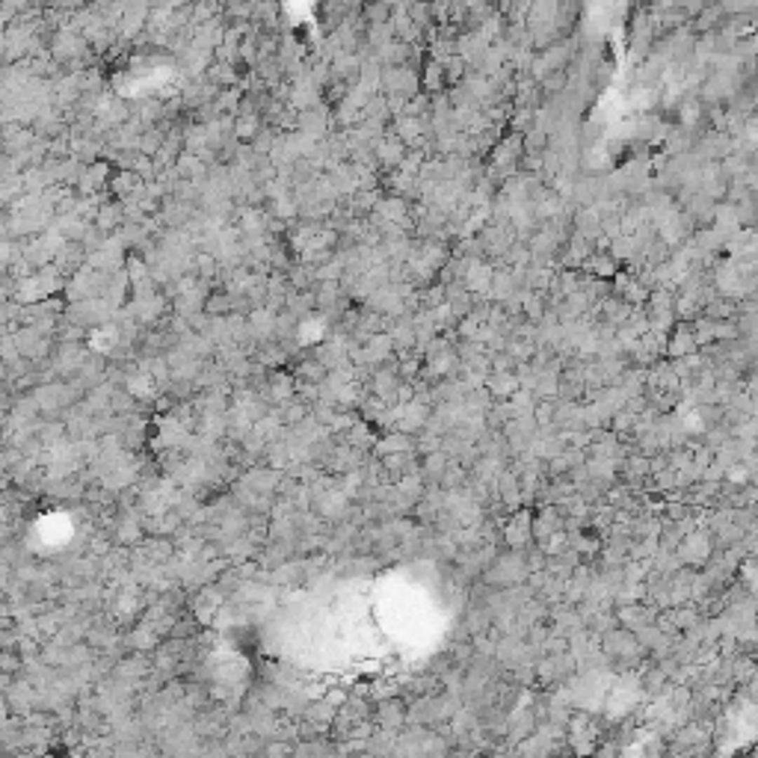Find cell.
Instances as JSON below:
<instances>
[{
	"instance_id": "6da1fadb",
	"label": "cell",
	"mask_w": 758,
	"mask_h": 758,
	"mask_svg": "<svg viewBox=\"0 0 758 758\" xmlns=\"http://www.w3.org/2000/svg\"><path fill=\"white\" fill-rule=\"evenodd\" d=\"M377 723L382 729H400L406 723V711H403V705L397 702V699H382L379 702V708H377Z\"/></svg>"
},
{
	"instance_id": "7a4b0ae2",
	"label": "cell",
	"mask_w": 758,
	"mask_h": 758,
	"mask_svg": "<svg viewBox=\"0 0 758 758\" xmlns=\"http://www.w3.org/2000/svg\"><path fill=\"white\" fill-rule=\"evenodd\" d=\"M309 418V403H302L297 400V397H290V400L282 403V427H299V424Z\"/></svg>"
},
{
	"instance_id": "3957f363",
	"label": "cell",
	"mask_w": 758,
	"mask_h": 758,
	"mask_svg": "<svg viewBox=\"0 0 758 758\" xmlns=\"http://www.w3.org/2000/svg\"><path fill=\"white\" fill-rule=\"evenodd\" d=\"M326 377H329V367L323 362H317V358H305V362L299 365V370H297V379L299 382H311V385H320Z\"/></svg>"
},
{
	"instance_id": "277c9868",
	"label": "cell",
	"mask_w": 758,
	"mask_h": 758,
	"mask_svg": "<svg viewBox=\"0 0 758 758\" xmlns=\"http://www.w3.org/2000/svg\"><path fill=\"white\" fill-rule=\"evenodd\" d=\"M699 347L696 344V335L690 329H678L675 332V338H672V344H670V356H675V358H684V356H693V350Z\"/></svg>"
},
{
	"instance_id": "5b68a950",
	"label": "cell",
	"mask_w": 758,
	"mask_h": 758,
	"mask_svg": "<svg viewBox=\"0 0 758 758\" xmlns=\"http://www.w3.org/2000/svg\"><path fill=\"white\" fill-rule=\"evenodd\" d=\"M231 309H234V299L225 297V294H214V297H208V302H205V311L208 314H229Z\"/></svg>"
},
{
	"instance_id": "8992f818",
	"label": "cell",
	"mask_w": 758,
	"mask_h": 758,
	"mask_svg": "<svg viewBox=\"0 0 758 758\" xmlns=\"http://www.w3.org/2000/svg\"><path fill=\"white\" fill-rule=\"evenodd\" d=\"M119 219H122V208H119V205L101 208V214H98V229H101V231H110Z\"/></svg>"
},
{
	"instance_id": "52a82bcc",
	"label": "cell",
	"mask_w": 758,
	"mask_h": 758,
	"mask_svg": "<svg viewBox=\"0 0 758 758\" xmlns=\"http://www.w3.org/2000/svg\"><path fill=\"white\" fill-rule=\"evenodd\" d=\"M21 663H24V655H21V651H12V649L6 646V649H4V658H0V667H4V675L18 672Z\"/></svg>"
},
{
	"instance_id": "ba28073f",
	"label": "cell",
	"mask_w": 758,
	"mask_h": 758,
	"mask_svg": "<svg viewBox=\"0 0 758 758\" xmlns=\"http://www.w3.org/2000/svg\"><path fill=\"white\" fill-rule=\"evenodd\" d=\"M534 421L539 424H551L554 421V403H536V409H534Z\"/></svg>"
},
{
	"instance_id": "9c48e42d",
	"label": "cell",
	"mask_w": 758,
	"mask_h": 758,
	"mask_svg": "<svg viewBox=\"0 0 758 758\" xmlns=\"http://www.w3.org/2000/svg\"><path fill=\"white\" fill-rule=\"evenodd\" d=\"M323 699H326V702H332V705H335V708L341 711V705H347V699H350V696L344 693V690L332 687V690H326V693H323Z\"/></svg>"
},
{
	"instance_id": "30bf717a",
	"label": "cell",
	"mask_w": 758,
	"mask_h": 758,
	"mask_svg": "<svg viewBox=\"0 0 758 758\" xmlns=\"http://www.w3.org/2000/svg\"><path fill=\"white\" fill-rule=\"evenodd\" d=\"M264 752H267V755H287V752H294V747H290V743H282V740H278V743H270V747L264 750Z\"/></svg>"
},
{
	"instance_id": "8fae6325",
	"label": "cell",
	"mask_w": 758,
	"mask_h": 758,
	"mask_svg": "<svg viewBox=\"0 0 758 758\" xmlns=\"http://www.w3.org/2000/svg\"><path fill=\"white\" fill-rule=\"evenodd\" d=\"M18 651H21V655H36V651H39V646H36V643L30 640V637H21V643H18Z\"/></svg>"
}]
</instances>
